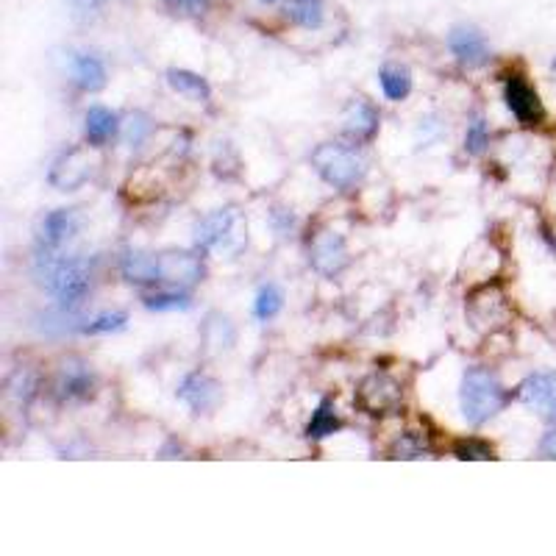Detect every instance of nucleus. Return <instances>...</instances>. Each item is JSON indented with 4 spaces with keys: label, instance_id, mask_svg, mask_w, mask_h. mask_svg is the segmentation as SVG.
Here are the masks:
<instances>
[{
    "label": "nucleus",
    "instance_id": "f257e3e1",
    "mask_svg": "<svg viewBox=\"0 0 556 556\" xmlns=\"http://www.w3.org/2000/svg\"><path fill=\"white\" fill-rule=\"evenodd\" d=\"M37 273L45 292L56 298L61 306H79L92 292V281H95V268L89 259L56 257L53 251L39 254Z\"/></svg>",
    "mask_w": 556,
    "mask_h": 556
},
{
    "label": "nucleus",
    "instance_id": "f03ea898",
    "mask_svg": "<svg viewBox=\"0 0 556 556\" xmlns=\"http://www.w3.org/2000/svg\"><path fill=\"white\" fill-rule=\"evenodd\" d=\"M462 414L470 425H484L507 406V390L487 367H467L459 387Z\"/></svg>",
    "mask_w": 556,
    "mask_h": 556
},
{
    "label": "nucleus",
    "instance_id": "7ed1b4c3",
    "mask_svg": "<svg viewBox=\"0 0 556 556\" xmlns=\"http://www.w3.org/2000/svg\"><path fill=\"white\" fill-rule=\"evenodd\" d=\"M312 167L318 175L334 190H351L364 178L367 162L356 148L340 145V142H323L312 153Z\"/></svg>",
    "mask_w": 556,
    "mask_h": 556
},
{
    "label": "nucleus",
    "instance_id": "20e7f679",
    "mask_svg": "<svg viewBox=\"0 0 556 556\" xmlns=\"http://www.w3.org/2000/svg\"><path fill=\"white\" fill-rule=\"evenodd\" d=\"M98 393V376L89 362L70 356L56 367L53 376V395L61 404H87Z\"/></svg>",
    "mask_w": 556,
    "mask_h": 556
},
{
    "label": "nucleus",
    "instance_id": "39448f33",
    "mask_svg": "<svg viewBox=\"0 0 556 556\" xmlns=\"http://www.w3.org/2000/svg\"><path fill=\"white\" fill-rule=\"evenodd\" d=\"M356 404L370 417H384L401 409L404 390L390 373H370L356 387Z\"/></svg>",
    "mask_w": 556,
    "mask_h": 556
},
{
    "label": "nucleus",
    "instance_id": "423d86ee",
    "mask_svg": "<svg viewBox=\"0 0 556 556\" xmlns=\"http://www.w3.org/2000/svg\"><path fill=\"white\" fill-rule=\"evenodd\" d=\"M309 262H312V268L326 278L340 276L351 262V254H348V245H345L342 234L318 231L312 245H309Z\"/></svg>",
    "mask_w": 556,
    "mask_h": 556
},
{
    "label": "nucleus",
    "instance_id": "0eeeda50",
    "mask_svg": "<svg viewBox=\"0 0 556 556\" xmlns=\"http://www.w3.org/2000/svg\"><path fill=\"white\" fill-rule=\"evenodd\" d=\"M178 401L187 404L193 409V414H206L212 409L220 406L223 401V387L217 384V379H212L209 373H201V370H193L181 379L178 384Z\"/></svg>",
    "mask_w": 556,
    "mask_h": 556
},
{
    "label": "nucleus",
    "instance_id": "6e6552de",
    "mask_svg": "<svg viewBox=\"0 0 556 556\" xmlns=\"http://www.w3.org/2000/svg\"><path fill=\"white\" fill-rule=\"evenodd\" d=\"M159 262V281L170 284V287H181L187 289L193 284H198L204 278V262L198 254L190 251H162L156 254Z\"/></svg>",
    "mask_w": 556,
    "mask_h": 556
},
{
    "label": "nucleus",
    "instance_id": "1a4fd4ad",
    "mask_svg": "<svg viewBox=\"0 0 556 556\" xmlns=\"http://www.w3.org/2000/svg\"><path fill=\"white\" fill-rule=\"evenodd\" d=\"M504 103L515 114V120L523 122V126H537V122H542V117H545L540 95L520 76H509L507 79V84H504Z\"/></svg>",
    "mask_w": 556,
    "mask_h": 556
},
{
    "label": "nucleus",
    "instance_id": "9d476101",
    "mask_svg": "<svg viewBox=\"0 0 556 556\" xmlns=\"http://www.w3.org/2000/svg\"><path fill=\"white\" fill-rule=\"evenodd\" d=\"M467 315H470V323L473 329L484 331V329H492L498 326L504 318H507V303H504V295L496 289V287H478L470 292L467 298Z\"/></svg>",
    "mask_w": 556,
    "mask_h": 556
},
{
    "label": "nucleus",
    "instance_id": "9b49d317",
    "mask_svg": "<svg viewBox=\"0 0 556 556\" xmlns=\"http://www.w3.org/2000/svg\"><path fill=\"white\" fill-rule=\"evenodd\" d=\"M518 398L540 412L545 420H556V373L551 370H540V373H531L520 387H518Z\"/></svg>",
    "mask_w": 556,
    "mask_h": 556
},
{
    "label": "nucleus",
    "instance_id": "f8f14e48",
    "mask_svg": "<svg viewBox=\"0 0 556 556\" xmlns=\"http://www.w3.org/2000/svg\"><path fill=\"white\" fill-rule=\"evenodd\" d=\"M448 47L462 68H484L489 61V45L476 26H456L448 34Z\"/></svg>",
    "mask_w": 556,
    "mask_h": 556
},
{
    "label": "nucleus",
    "instance_id": "ddd939ff",
    "mask_svg": "<svg viewBox=\"0 0 556 556\" xmlns=\"http://www.w3.org/2000/svg\"><path fill=\"white\" fill-rule=\"evenodd\" d=\"M81 228V215L79 209H53L45 215L42 228H39V242L45 245V251L61 248L68 239H73Z\"/></svg>",
    "mask_w": 556,
    "mask_h": 556
},
{
    "label": "nucleus",
    "instance_id": "4468645a",
    "mask_svg": "<svg viewBox=\"0 0 556 556\" xmlns=\"http://www.w3.org/2000/svg\"><path fill=\"white\" fill-rule=\"evenodd\" d=\"M89 175H92V162H89V156L84 151L76 148V151L65 153L53 164L47 181L53 184L56 190L68 193V190H79L84 181H89Z\"/></svg>",
    "mask_w": 556,
    "mask_h": 556
},
{
    "label": "nucleus",
    "instance_id": "2eb2a0df",
    "mask_svg": "<svg viewBox=\"0 0 556 556\" xmlns=\"http://www.w3.org/2000/svg\"><path fill=\"white\" fill-rule=\"evenodd\" d=\"M70 76L81 92H100L106 87V65L89 50H79L70 56Z\"/></svg>",
    "mask_w": 556,
    "mask_h": 556
},
{
    "label": "nucleus",
    "instance_id": "dca6fc26",
    "mask_svg": "<svg viewBox=\"0 0 556 556\" xmlns=\"http://www.w3.org/2000/svg\"><path fill=\"white\" fill-rule=\"evenodd\" d=\"M234 223H236V212L234 209H217V212L206 215L195 226V245H198L201 251L217 248V245H223L231 236Z\"/></svg>",
    "mask_w": 556,
    "mask_h": 556
},
{
    "label": "nucleus",
    "instance_id": "f3484780",
    "mask_svg": "<svg viewBox=\"0 0 556 556\" xmlns=\"http://www.w3.org/2000/svg\"><path fill=\"white\" fill-rule=\"evenodd\" d=\"M201 340H204L206 353H212V356L228 353L236 345V329L231 323V318H226L223 312H209L201 326Z\"/></svg>",
    "mask_w": 556,
    "mask_h": 556
},
{
    "label": "nucleus",
    "instance_id": "a211bd4d",
    "mask_svg": "<svg viewBox=\"0 0 556 556\" xmlns=\"http://www.w3.org/2000/svg\"><path fill=\"white\" fill-rule=\"evenodd\" d=\"M122 131L120 117L106 106H92L84 117V137L92 148H103L109 140H114Z\"/></svg>",
    "mask_w": 556,
    "mask_h": 556
},
{
    "label": "nucleus",
    "instance_id": "6ab92c4d",
    "mask_svg": "<svg viewBox=\"0 0 556 556\" xmlns=\"http://www.w3.org/2000/svg\"><path fill=\"white\" fill-rule=\"evenodd\" d=\"M342 129L353 140H370L379 131V111H376V106H370L362 98L351 100V106L345 109V117H342Z\"/></svg>",
    "mask_w": 556,
    "mask_h": 556
},
{
    "label": "nucleus",
    "instance_id": "aec40b11",
    "mask_svg": "<svg viewBox=\"0 0 556 556\" xmlns=\"http://www.w3.org/2000/svg\"><path fill=\"white\" fill-rule=\"evenodd\" d=\"M120 273L131 284H156L159 281V262L156 254L145 251H126L120 259Z\"/></svg>",
    "mask_w": 556,
    "mask_h": 556
},
{
    "label": "nucleus",
    "instance_id": "412c9836",
    "mask_svg": "<svg viewBox=\"0 0 556 556\" xmlns=\"http://www.w3.org/2000/svg\"><path fill=\"white\" fill-rule=\"evenodd\" d=\"M164 81H167L170 89H175L178 95L190 98V100H195V103H206V100L212 98V87H209V81H206L204 76L193 73V70L170 68V70L164 73Z\"/></svg>",
    "mask_w": 556,
    "mask_h": 556
},
{
    "label": "nucleus",
    "instance_id": "4be33fe9",
    "mask_svg": "<svg viewBox=\"0 0 556 556\" xmlns=\"http://www.w3.org/2000/svg\"><path fill=\"white\" fill-rule=\"evenodd\" d=\"M284 15L292 26L303 31H318L326 23V6L323 0H287Z\"/></svg>",
    "mask_w": 556,
    "mask_h": 556
},
{
    "label": "nucleus",
    "instance_id": "5701e85b",
    "mask_svg": "<svg viewBox=\"0 0 556 556\" xmlns=\"http://www.w3.org/2000/svg\"><path fill=\"white\" fill-rule=\"evenodd\" d=\"M342 428V420L337 414V406L331 398H323L318 404V409L312 412V420H309L306 425V437L309 440H326L331 435H337V431Z\"/></svg>",
    "mask_w": 556,
    "mask_h": 556
},
{
    "label": "nucleus",
    "instance_id": "b1692460",
    "mask_svg": "<svg viewBox=\"0 0 556 556\" xmlns=\"http://www.w3.org/2000/svg\"><path fill=\"white\" fill-rule=\"evenodd\" d=\"M379 84L387 95V100H406V95L412 92V73L404 65H384L379 70Z\"/></svg>",
    "mask_w": 556,
    "mask_h": 556
},
{
    "label": "nucleus",
    "instance_id": "393cba45",
    "mask_svg": "<svg viewBox=\"0 0 556 556\" xmlns=\"http://www.w3.org/2000/svg\"><path fill=\"white\" fill-rule=\"evenodd\" d=\"M142 303L148 309H153V312H178V309H190L193 306L190 295L184 292L181 287L148 292V295H142Z\"/></svg>",
    "mask_w": 556,
    "mask_h": 556
},
{
    "label": "nucleus",
    "instance_id": "a878e982",
    "mask_svg": "<svg viewBox=\"0 0 556 556\" xmlns=\"http://www.w3.org/2000/svg\"><path fill=\"white\" fill-rule=\"evenodd\" d=\"M428 451H431L428 437L420 435V431H404V435L395 437V443L390 446L393 459H423Z\"/></svg>",
    "mask_w": 556,
    "mask_h": 556
},
{
    "label": "nucleus",
    "instance_id": "bb28decb",
    "mask_svg": "<svg viewBox=\"0 0 556 556\" xmlns=\"http://www.w3.org/2000/svg\"><path fill=\"white\" fill-rule=\"evenodd\" d=\"M284 306V295L276 284H265L259 292H257V300H254V315L257 320H273Z\"/></svg>",
    "mask_w": 556,
    "mask_h": 556
},
{
    "label": "nucleus",
    "instance_id": "cd10ccee",
    "mask_svg": "<svg viewBox=\"0 0 556 556\" xmlns=\"http://www.w3.org/2000/svg\"><path fill=\"white\" fill-rule=\"evenodd\" d=\"M6 393L20 406H28L31 398L37 395V376L31 373V370H17V373H12V379L6 382Z\"/></svg>",
    "mask_w": 556,
    "mask_h": 556
},
{
    "label": "nucleus",
    "instance_id": "c85d7f7f",
    "mask_svg": "<svg viewBox=\"0 0 556 556\" xmlns=\"http://www.w3.org/2000/svg\"><path fill=\"white\" fill-rule=\"evenodd\" d=\"M454 456L462 462H484V459H496V451H492V446L487 440L467 437L454 446Z\"/></svg>",
    "mask_w": 556,
    "mask_h": 556
},
{
    "label": "nucleus",
    "instance_id": "c756f323",
    "mask_svg": "<svg viewBox=\"0 0 556 556\" xmlns=\"http://www.w3.org/2000/svg\"><path fill=\"white\" fill-rule=\"evenodd\" d=\"M151 131H153V126H151V117H148V114H142V111L129 114V120L122 122V137H126V142H129L131 148L142 145V142L148 140V134H151Z\"/></svg>",
    "mask_w": 556,
    "mask_h": 556
},
{
    "label": "nucleus",
    "instance_id": "7c9ffc66",
    "mask_svg": "<svg viewBox=\"0 0 556 556\" xmlns=\"http://www.w3.org/2000/svg\"><path fill=\"white\" fill-rule=\"evenodd\" d=\"M489 145V129H487V120L484 117H476L470 126H467V134H465V151L470 156H481Z\"/></svg>",
    "mask_w": 556,
    "mask_h": 556
},
{
    "label": "nucleus",
    "instance_id": "2f4dec72",
    "mask_svg": "<svg viewBox=\"0 0 556 556\" xmlns=\"http://www.w3.org/2000/svg\"><path fill=\"white\" fill-rule=\"evenodd\" d=\"M162 6L175 17H204L212 6V0H162Z\"/></svg>",
    "mask_w": 556,
    "mask_h": 556
},
{
    "label": "nucleus",
    "instance_id": "473e14b6",
    "mask_svg": "<svg viewBox=\"0 0 556 556\" xmlns=\"http://www.w3.org/2000/svg\"><path fill=\"white\" fill-rule=\"evenodd\" d=\"M126 323H129V315H126V312H103V315H98L95 320H89L81 331H84V334H111V331L126 329Z\"/></svg>",
    "mask_w": 556,
    "mask_h": 556
},
{
    "label": "nucleus",
    "instance_id": "72a5a7b5",
    "mask_svg": "<svg viewBox=\"0 0 556 556\" xmlns=\"http://www.w3.org/2000/svg\"><path fill=\"white\" fill-rule=\"evenodd\" d=\"M109 0H70V6L79 12V15H92L98 9H103Z\"/></svg>",
    "mask_w": 556,
    "mask_h": 556
},
{
    "label": "nucleus",
    "instance_id": "f704fd0d",
    "mask_svg": "<svg viewBox=\"0 0 556 556\" xmlns=\"http://www.w3.org/2000/svg\"><path fill=\"white\" fill-rule=\"evenodd\" d=\"M540 454H542L545 459H556V425L540 440Z\"/></svg>",
    "mask_w": 556,
    "mask_h": 556
},
{
    "label": "nucleus",
    "instance_id": "c9c22d12",
    "mask_svg": "<svg viewBox=\"0 0 556 556\" xmlns=\"http://www.w3.org/2000/svg\"><path fill=\"white\" fill-rule=\"evenodd\" d=\"M262 4H268V6H270V4H276V0H262Z\"/></svg>",
    "mask_w": 556,
    "mask_h": 556
},
{
    "label": "nucleus",
    "instance_id": "e433bc0d",
    "mask_svg": "<svg viewBox=\"0 0 556 556\" xmlns=\"http://www.w3.org/2000/svg\"><path fill=\"white\" fill-rule=\"evenodd\" d=\"M553 70H556V58H553Z\"/></svg>",
    "mask_w": 556,
    "mask_h": 556
}]
</instances>
